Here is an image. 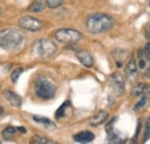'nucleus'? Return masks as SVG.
I'll return each instance as SVG.
<instances>
[{"label": "nucleus", "mask_w": 150, "mask_h": 144, "mask_svg": "<svg viewBox=\"0 0 150 144\" xmlns=\"http://www.w3.org/2000/svg\"><path fill=\"white\" fill-rule=\"evenodd\" d=\"M114 25V20L112 16L104 13H96L90 15L87 20V29L90 34H102Z\"/></svg>", "instance_id": "f257e3e1"}, {"label": "nucleus", "mask_w": 150, "mask_h": 144, "mask_svg": "<svg viewBox=\"0 0 150 144\" xmlns=\"http://www.w3.org/2000/svg\"><path fill=\"white\" fill-rule=\"evenodd\" d=\"M24 43V36L16 29H4L0 31V46L6 51L20 49Z\"/></svg>", "instance_id": "f03ea898"}, {"label": "nucleus", "mask_w": 150, "mask_h": 144, "mask_svg": "<svg viewBox=\"0 0 150 144\" xmlns=\"http://www.w3.org/2000/svg\"><path fill=\"white\" fill-rule=\"evenodd\" d=\"M35 92L42 99H51L57 92V84L47 76H39L35 82Z\"/></svg>", "instance_id": "7ed1b4c3"}, {"label": "nucleus", "mask_w": 150, "mask_h": 144, "mask_svg": "<svg viewBox=\"0 0 150 144\" xmlns=\"http://www.w3.org/2000/svg\"><path fill=\"white\" fill-rule=\"evenodd\" d=\"M35 52L42 59H50L57 53V45L50 39H39L35 44Z\"/></svg>", "instance_id": "20e7f679"}, {"label": "nucleus", "mask_w": 150, "mask_h": 144, "mask_svg": "<svg viewBox=\"0 0 150 144\" xmlns=\"http://www.w3.org/2000/svg\"><path fill=\"white\" fill-rule=\"evenodd\" d=\"M54 37L60 43H77L82 38V34L75 29H60L56 31Z\"/></svg>", "instance_id": "39448f33"}, {"label": "nucleus", "mask_w": 150, "mask_h": 144, "mask_svg": "<svg viewBox=\"0 0 150 144\" xmlns=\"http://www.w3.org/2000/svg\"><path fill=\"white\" fill-rule=\"evenodd\" d=\"M19 25L29 31H38L39 29H42L43 22L33 16H23L22 18H20Z\"/></svg>", "instance_id": "423d86ee"}, {"label": "nucleus", "mask_w": 150, "mask_h": 144, "mask_svg": "<svg viewBox=\"0 0 150 144\" xmlns=\"http://www.w3.org/2000/svg\"><path fill=\"white\" fill-rule=\"evenodd\" d=\"M108 118H109V113L106 111H99V112H97L95 115H93L90 118L89 124H90V126H94V127L99 126V125L104 124L108 120Z\"/></svg>", "instance_id": "0eeeda50"}, {"label": "nucleus", "mask_w": 150, "mask_h": 144, "mask_svg": "<svg viewBox=\"0 0 150 144\" xmlns=\"http://www.w3.org/2000/svg\"><path fill=\"white\" fill-rule=\"evenodd\" d=\"M76 56H77L79 61H80L83 66H86V67H91V66L94 65V59H93L91 54L89 53L88 51H86V50L79 51V52L76 53Z\"/></svg>", "instance_id": "6e6552de"}, {"label": "nucleus", "mask_w": 150, "mask_h": 144, "mask_svg": "<svg viewBox=\"0 0 150 144\" xmlns=\"http://www.w3.org/2000/svg\"><path fill=\"white\" fill-rule=\"evenodd\" d=\"M2 95H4V97L9 102L11 105L16 106V107H20V106H21V104H22V99H21V97H20L19 95H16L15 92L9 91V90H5L4 92H2Z\"/></svg>", "instance_id": "1a4fd4ad"}, {"label": "nucleus", "mask_w": 150, "mask_h": 144, "mask_svg": "<svg viewBox=\"0 0 150 144\" xmlns=\"http://www.w3.org/2000/svg\"><path fill=\"white\" fill-rule=\"evenodd\" d=\"M112 88L118 95H121L124 91V80L119 74H114L112 76Z\"/></svg>", "instance_id": "9d476101"}, {"label": "nucleus", "mask_w": 150, "mask_h": 144, "mask_svg": "<svg viewBox=\"0 0 150 144\" xmlns=\"http://www.w3.org/2000/svg\"><path fill=\"white\" fill-rule=\"evenodd\" d=\"M95 138V135L91 131H81L79 134L74 135V140L79 143H88V142H91Z\"/></svg>", "instance_id": "9b49d317"}, {"label": "nucleus", "mask_w": 150, "mask_h": 144, "mask_svg": "<svg viewBox=\"0 0 150 144\" xmlns=\"http://www.w3.org/2000/svg\"><path fill=\"white\" fill-rule=\"evenodd\" d=\"M132 95L134 97H137V96H141V95H144V96H150V85L147 84H143V83H140L137 85H135L132 90Z\"/></svg>", "instance_id": "f8f14e48"}, {"label": "nucleus", "mask_w": 150, "mask_h": 144, "mask_svg": "<svg viewBox=\"0 0 150 144\" xmlns=\"http://www.w3.org/2000/svg\"><path fill=\"white\" fill-rule=\"evenodd\" d=\"M125 73H126V76L128 77V80L135 78V76L137 74V67H136V62H135L134 58H132L131 60H129V62L126 65Z\"/></svg>", "instance_id": "ddd939ff"}, {"label": "nucleus", "mask_w": 150, "mask_h": 144, "mask_svg": "<svg viewBox=\"0 0 150 144\" xmlns=\"http://www.w3.org/2000/svg\"><path fill=\"white\" fill-rule=\"evenodd\" d=\"M44 8H45V4L43 0H35L29 6V11L34 12V13H39V12L44 11Z\"/></svg>", "instance_id": "4468645a"}, {"label": "nucleus", "mask_w": 150, "mask_h": 144, "mask_svg": "<svg viewBox=\"0 0 150 144\" xmlns=\"http://www.w3.org/2000/svg\"><path fill=\"white\" fill-rule=\"evenodd\" d=\"M16 130L18 129L14 128V127H7V128H5L2 130V137L5 140H13L15 134H16Z\"/></svg>", "instance_id": "2eb2a0df"}, {"label": "nucleus", "mask_w": 150, "mask_h": 144, "mask_svg": "<svg viewBox=\"0 0 150 144\" xmlns=\"http://www.w3.org/2000/svg\"><path fill=\"white\" fill-rule=\"evenodd\" d=\"M30 143L33 144H52L54 142H52L51 140L46 138V137H40V136H33L30 140Z\"/></svg>", "instance_id": "dca6fc26"}, {"label": "nucleus", "mask_w": 150, "mask_h": 144, "mask_svg": "<svg viewBox=\"0 0 150 144\" xmlns=\"http://www.w3.org/2000/svg\"><path fill=\"white\" fill-rule=\"evenodd\" d=\"M33 119H34L35 121H37V122H40V124H43V125H45V126H47V127H54V124H53L51 120L46 119V118H42V116L34 115V116H33Z\"/></svg>", "instance_id": "f3484780"}, {"label": "nucleus", "mask_w": 150, "mask_h": 144, "mask_svg": "<svg viewBox=\"0 0 150 144\" xmlns=\"http://www.w3.org/2000/svg\"><path fill=\"white\" fill-rule=\"evenodd\" d=\"M64 4V0H46V6L49 8H58Z\"/></svg>", "instance_id": "a211bd4d"}, {"label": "nucleus", "mask_w": 150, "mask_h": 144, "mask_svg": "<svg viewBox=\"0 0 150 144\" xmlns=\"http://www.w3.org/2000/svg\"><path fill=\"white\" fill-rule=\"evenodd\" d=\"M22 72H23V68H21V67L14 69V72H13V74H12V81H13L14 83L18 82V80H19L20 75L22 74Z\"/></svg>", "instance_id": "6ab92c4d"}, {"label": "nucleus", "mask_w": 150, "mask_h": 144, "mask_svg": "<svg viewBox=\"0 0 150 144\" xmlns=\"http://www.w3.org/2000/svg\"><path fill=\"white\" fill-rule=\"evenodd\" d=\"M150 138V116L147 120L146 124V130H144V136H143V142H147V140Z\"/></svg>", "instance_id": "aec40b11"}, {"label": "nucleus", "mask_w": 150, "mask_h": 144, "mask_svg": "<svg viewBox=\"0 0 150 144\" xmlns=\"http://www.w3.org/2000/svg\"><path fill=\"white\" fill-rule=\"evenodd\" d=\"M69 105V102H66V103H64L61 106H60V108L57 111L56 113V116L57 118H61L62 115H64V113H65V109H66V107Z\"/></svg>", "instance_id": "412c9836"}, {"label": "nucleus", "mask_w": 150, "mask_h": 144, "mask_svg": "<svg viewBox=\"0 0 150 144\" xmlns=\"http://www.w3.org/2000/svg\"><path fill=\"white\" fill-rule=\"evenodd\" d=\"M146 102H147V99H146V98H142V99L136 104V106H134V111H137V109H140L141 107H143L144 104H146Z\"/></svg>", "instance_id": "4be33fe9"}, {"label": "nucleus", "mask_w": 150, "mask_h": 144, "mask_svg": "<svg viewBox=\"0 0 150 144\" xmlns=\"http://www.w3.org/2000/svg\"><path fill=\"white\" fill-rule=\"evenodd\" d=\"M144 67H146V62L143 59H141L140 60V68H144Z\"/></svg>", "instance_id": "5701e85b"}, {"label": "nucleus", "mask_w": 150, "mask_h": 144, "mask_svg": "<svg viewBox=\"0 0 150 144\" xmlns=\"http://www.w3.org/2000/svg\"><path fill=\"white\" fill-rule=\"evenodd\" d=\"M144 51L148 52V53H150V43H147V45L144 46Z\"/></svg>", "instance_id": "b1692460"}, {"label": "nucleus", "mask_w": 150, "mask_h": 144, "mask_svg": "<svg viewBox=\"0 0 150 144\" xmlns=\"http://www.w3.org/2000/svg\"><path fill=\"white\" fill-rule=\"evenodd\" d=\"M146 37H147L148 39H150V27H148L147 30H146Z\"/></svg>", "instance_id": "393cba45"}, {"label": "nucleus", "mask_w": 150, "mask_h": 144, "mask_svg": "<svg viewBox=\"0 0 150 144\" xmlns=\"http://www.w3.org/2000/svg\"><path fill=\"white\" fill-rule=\"evenodd\" d=\"M18 129H19L20 131H22L23 134H25V133H27V129H25V128H23V127H19Z\"/></svg>", "instance_id": "a878e982"}, {"label": "nucleus", "mask_w": 150, "mask_h": 144, "mask_svg": "<svg viewBox=\"0 0 150 144\" xmlns=\"http://www.w3.org/2000/svg\"><path fill=\"white\" fill-rule=\"evenodd\" d=\"M146 76L150 80V68H148V69L146 71Z\"/></svg>", "instance_id": "bb28decb"}, {"label": "nucleus", "mask_w": 150, "mask_h": 144, "mask_svg": "<svg viewBox=\"0 0 150 144\" xmlns=\"http://www.w3.org/2000/svg\"><path fill=\"white\" fill-rule=\"evenodd\" d=\"M2 114H4V109H2L1 105H0V115H2Z\"/></svg>", "instance_id": "cd10ccee"}, {"label": "nucleus", "mask_w": 150, "mask_h": 144, "mask_svg": "<svg viewBox=\"0 0 150 144\" xmlns=\"http://www.w3.org/2000/svg\"><path fill=\"white\" fill-rule=\"evenodd\" d=\"M0 15H1V9H0Z\"/></svg>", "instance_id": "c85d7f7f"}, {"label": "nucleus", "mask_w": 150, "mask_h": 144, "mask_svg": "<svg viewBox=\"0 0 150 144\" xmlns=\"http://www.w3.org/2000/svg\"><path fill=\"white\" fill-rule=\"evenodd\" d=\"M149 60H150V55H149Z\"/></svg>", "instance_id": "c756f323"}, {"label": "nucleus", "mask_w": 150, "mask_h": 144, "mask_svg": "<svg viewBox=\"0 0 150 144\" xmlns=\"http://www.w3.org/2000/svg\"><path fill=\"white\" fill-rule=\"evenodd\" d=\"M149 5H150V2H149Z\"/></svg>", "instance_id": "7c9ffc66"}, {"label": "nucleus", "mask_w": 150, "mask_h": 144, "mask_svg": "<svg viewBox=\"0 0 150 144\" xmlns=\"http://www.w3.org/2000/svg\"><path fill=\"white\" fill-rule=\"evenodd\" d=\"M0 143H1V142H0Z\"/></svg>", "instance_id": "2f4dec72"}]
</instances>
